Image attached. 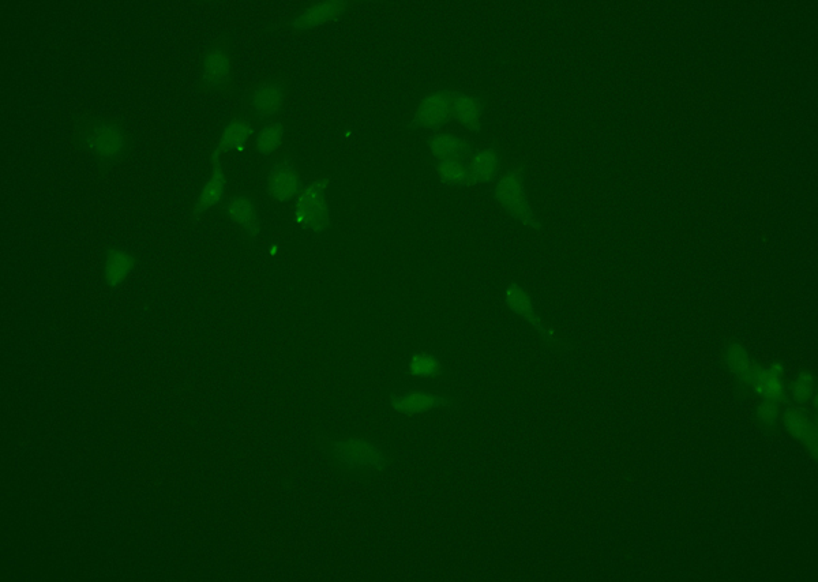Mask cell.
Returning a JSON list of instances; mask_svg holds the SVG:
<instances>
[{"label": "cell", "instance_id": "cell-1", "mask_svg": "<svg viewBox=\"0 0 818 582\" xmlns=\"http://www.w3.org/2000/svg\"><path fill=\"white\" fill-rule=\"evenodd\" d=\"M71 141L75 149L95 159L101 176L122 164L133 149V137L125 119L92 111L71 116Z\"/></svg>", "mask_w": 818, "mask_h": 582}, {"label": "cell", "instance_id": "cell-2", "mask_svg": "<svg viewBox=\"0 0 818 582\" xmlns=\"http://www.w3.org/2000/svg\"><path fill=\"white\" fill-rule=\"evenodd\" d=\"M315 439L332 468L341 475L371 479L388 471L395 463V457L381 445L360 435L329 438L328 435L317 433Z\"/></svg>", "mask_w": 818, "mask_h": 582}, {"label": "cell", "instance_id": "cell-3", "mask_svg": "<svg viewBox=\"0 0 818 582\" xmlns=\"http://www.w3.org/2000/svg\"><path fill=\"white\" fill-rule=\"evenodd\" d=\"M197 90L200 95L234 96L236 92L232 33L215 37L202 51L198 67Z\"/></svg>", "mask_w": 818, "mask_h": 582}, {"label": "cell", "instance_id": "cell-4", "mask_svg": "<svg viewBox=\"0 0 818 582\" xmlns=\"http://www.w3.org/2000/svg\"><path fill=\"white\" fill-rule=\"evenodd\" d=\"M525 164H517L504 175L499 176L493 190L494 201L513 220L519 221L531 231L542 232L543 223L539 220L534 206L529 201L525 190Z\"/></svg>", "mask_w": 818, "mask_h": 582}, {"label": "cell", "instance_id": "cell-5", "mask_svg": "<svg viewBox=\"0 0 818 582\" xmlns=\"http://www.w3.org/2000/svg\"><path fill=\"white\" fill-rule=\"evenodd\" d=\"M288 85L284 75H273L255 82L242 93V114L258 123L275 118L284 110Z\"/></svg>", "mask_w": 818, "mask_h": 582}, {"label": "cell", "instance_id": "cell-6", "mask_svg": "<svg viewBox=\"0 0 818 582\" xmlns=\"http://www.w3.org/2000/svg\"><path fill=\"white\" fill-rule=\"evenodd\" d=\"M330 180V176L315 179L296 197L294 219L299 228L314 234L328 231L332 224L328 202Z\"/></svg>", "mask_w": 818, "mask_h": 582}, {"label": "cell", "instance_id": "cell-7", "mask_svg": "<svg viewBox=\"0 0 818 582\" xmlns=\"http://www.w3.org/2000/svg\"><path fill=\"white\" fill-rule=\"evenodd\" d=\"M350 9L351 2H348V0L314 2L305 9L298 11V13L291 15L287 20L273 22V24L266 26L264 32H279V30L283 29L294 33L309 32V30L320 28V26L339 22Z\"/></svg>", "mask_w": 818, "mask_h": 582}, {"label": "cell", "instance_id": "cell-8", "mask_svg": "<svg viewBox=\"0 0 818 582\" xmlns=\"http://www.w3.org/2000/svg\"><path fill=\"white\" fill-rule=\"evenodd\" d=\"M504 304L506 309L512 311L517 317L523 318L531 328H534L547 347L558 349L569 348L568 344H565L564 341L559 339L557 330H555L553 326L547 325L544 319L540 317L531 294H529L527 289L521 287L520 284L512 281V283L506 285Z\"/></svg>", "mask_w": 818, "mask_h": 582}, {"label": "cell", "instance_id": "cell-9", "mask_svg": "<svg viewBox=\"0 0 818 582\" xmlns=\"http://www.w3.org/2000/svg\"><path fill=\"white\" fill-rule=\"evenodd\" d=\"M389 405L397 415L414 418L435 409L457 411L461 400L449 394L433 393L424 389H403L389 393Z\"/></svg>", "mask_w": 818, "mask_h": 582}, {"label": "cell", "instance_id": "cell-10", "mask_svg": "<svg viewBox=\"0 0 818 582\" xmlns=\"http://www.w3.org/2000/svg\"><path fill=\"white\" fill-rule=\"evenodd\" d=\"M453 120V90L439 89L424 96L408 122L409 130L437 131Z\"/></svg>", "mask_w": 818, "mask_h": 582}, {"label": "cell", "instance_id": "cell-11", "mask_svg": "<svg viewBox=\"0 0 818 582\" xmlns=\"http://www.w3.org/2000/svg\"><path fill=\"white\" fill-rule=\"evenodd\" d=\"M210 175L202 186L200 194L195 199L193 209L190 212V223H197L206 212L223 204L225 194H227L228 178L225 174L221 156L212 150L209 155Z\"/></svg>", "mask_w": 818, "mask_h": 582}, {"label": "cell", "instance_id": "cell-12", "mask_svg": "<svg viewBox=\"0 0 818 582\" xmlns=\"http://www.w3.org/2000/svg\"><path fill=\"white\" fill-rule=\"evenodd\" d=\"M303 187L302 176L290 156L277 160L266 176V194L279 204L298 197Z\"/></svg>", "mask_w": 818, "mask_h": 582}, {"label": "cell", "instance_id": "cell-13", "mask_svg": "<svg viewBox=\"0 0 818 582\" xmlns=\"http://www.w3.org/2000/svg\"><path fill=\"white\" fill-rule=\"evenodd\" d=\"M786 366L782 362H774L769 366H757L754 371L750 392L756 394L761 400L775 401L780 405H789L791 400L787 392V384L784 381Z\"/></svg>", "mask_w": 818, "mask_h": 582}, {"label": "cell", "instance_id": "cell-14", "mask_svg": "<svg viewBox=\"0 0 818 582\" xmlns=\"http://www.w3.org/2000/svg\"><path fill=\"white\" fill-rule=\"evenodd\" d=\"M782 423L784 430L795 441L801 442L808 450L810 457L817 460L818 453V430L817 420L812 418L810 412L801 405H786L782 412Z\"/></svg>", "mask_w": 818, "mask_h": 582}, {"label": "cell", "instance_id": "cell-15", "mask_svg": "<svg viewBox=\"0 0 818 582\" xmlns=\"http://www.w3.org/2000/svg\"><path fill=\"white\" fill-rule=\"evenodd\" d=\"M223 213L231 223L238 225L243 234L251 240L261 235V219L253 195L242 193L228 198L223 205Z\"/></svg>", "mask_w": 818, "mask_h": 582}, {"label": "cell", "instance_id": "cell-16", "mask_svg": "<svg viewBox=\"0 0 818 582\" xmlns=\"http://www.w3.org/2000/svg\"><path fill=\"white\" fill-rule=\"evenodd\" d=\"M723 364L735 378L739 396L744 397L749 392L754 371L759 363L752 358L744 344L739 341H731L724 347Z\"/></svg>", "mask_w": 818, "mask_h": 582}, {"label": "cell", "instance_id": "cell-17", "mask_svg": "<svg viewBox=\"0 0 818 582\" xmlns=\"http://www.w3.org/2000/svg\"><path fill=\"white\" fill-rule=\"evenodd\" d=\"M138 259L133 251L118 246H107L104 249L103 281L108 288L122 287L137 269Z\"/></svg>", "mask_w": 818, "mask_h": 582}, {"label": "cell", "instance_id": "cell-18", "mask_svg": "<svg viewBox=\"0 0 818 582\" xmlns=\"http://www.w3.org/2000/svg\"><path fill=\"white\" fill-rule=\"evenodd\" d=\"M253 120L246 115L239 114L232 116L227 125L223 127L217 140L216 148L213 149L217 155L223 156L230 152H242L250 138L255 134Z\"/></svg>", "mask_w": 818, "mask_h": 582}, {"label": "cell", "instance_id": "cell-19", "mask_svg": "<svg viewBox=\"0 0 818 582\" xmlns=\"http://www.w3.org/2000/svg\"><path fill=\"white\" fill-rule=\"evenodd\" d=\"M467 163L471 187L497 182L502 167V157L497 146L475 150Z\"/></svg>", "mask_w": 818, "mask_h": 582}, {"label": "cell", "instance_id": "cell-20", "mask_svg": "<svg viewBox=\"0 0 818 582\" xmlns=\"http://www.w3.org/2000/svg\"><path fill=\"white\" fill-rule=\"evenodd\" d=\"M427 146L437 160L468 161L475 153V146L471 141L450 133L430 135L427 137Z\"/></svg>", "mask_w": 818, "mask_h": 582}, {"label": "cell", "instance_id": "cell-21", "mask_svg": "<svg viewBox=\"0 0 818 582\" xmlns=\"http://www.w3.org/2000/svg\"><path fill=\"white\" fill-rule=\"evenodd\" d=\"M486 108L482 97L453 90V120L464 129L479 134L482 131V115Z\"/></svg>", "mask_w": 818, "mask_h": 582}, {"label": "cell", "instance_id": "cell-22", "mask_svg": "<svg viewBox=\"0 0 818 582\" xmlns=\"http://www.w3.org/2000/svg\"><path fill=\"white\" fill-rule=\"evenodd\" d=\"M405 374L411 378L438 379L446 374L445 364L439 356L429 351H416L409 356Z\"/></svg>", "mask_w": 818, "mask_h": 582}, {"label": "cell", "instance_id": "cell-23", "mask_svg": "<svg viewBox=\"0 0 818 582\" xmlns=\"http://www.w3.org/2000/svg\"><path fill=\"white\" fill-rule=\"evenodd\" d=\"M434 168L435 172H437L439 182H441L442 185L471 187L467 161L454 159L438 160Z\"/></svg>", "mask_w": 818, "mask_h": 582}, {"label": "cell", "instance_id": "cell-24", "mask_svg": "<svg viewBox=\"0 0 818 582\" xmlns=\"http://www.w3.org/2000/svg\"><path fill=\"white\" fill-rule=\"evenodd\" d=\"M787 392H789L790 400H793L795 405L806 407L817 396L816 375L809 370L799 371L797 377L790 384H787Z\"/></svg>", "mask_w": 818, "mask_h": 582}, {"label": "cell", "instance_id": "cell-25", "mask_svg": "<svg viewBox=\"0 0 818 582\" xmlns=\"http://www.w3.org/2000/svg\"><path fill=\"white\" fill-rule=\"evenodd\" d=\"M285 127L283 122L266 123L255 138V149L260 155L268 157L277 152L284 142Z\"/></svg>", "mask_w": 818, "mask_h": 582}, {"label": "cell", "instance_id": "cell-26", "mask_svg": "<svg viewBox=\"0 0 818 582\" xmlns=\"http://www.w3.org/2000/svg\"><path fill=\"white\" fill-rule=\"evenodd\" d=\"M780 416H782V405L775 401L761 400L754 409V418L767 431H772L778 426Z\"/></svg>", "mask_w": 818, "mask_h": 582}]
</instances>
